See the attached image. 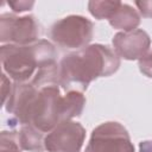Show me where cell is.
Segmentation results:
<instances>
[{"mask_svg": "<svg viewBox=\"0 0 152 152\" xmlns=\"http://www.w3.org/2000/svg\"><path fill=\"white\" fill-rule=\"evenodd\" d=\"M120 57L106 45L91 44L65 55L59 63V86L83 91L99 77L118 71Z\"/></svg>", "mask_w": 152, "mask_h": 152, "instance_id": "obj_1", "label": "cell"}, {"mask_svg": "<svg viewBox=\"0 0 152 152\" xmlns=\"http://www.w3.org/2000/svg\"><path fill=\"white\" fill-rule=\"evenodd\" d=\"M4 72L14 82H31L44 66L56 63L55 46L46 39L27 45L6 44L0 48Z\"/></svg>", "mask_w": 152, "mask_h": 152, "instance_id": "obj_2", "label": "cell"}, {"mask_svg": "<svg viewBox=\"0 0 152 152\" xmlns=\"http://www.w3.org/2000/svg\"><path fill=\"white\" fill-rule=\"evenodd\" d=\"M63 121V95L59 84L39 88L30 113V125L42 133H49Z\"/></svg>", "mask_w": 152, "mask_h": 152, "instance_id": "obj_3", "label": "cell"}, {"mask_svg": "<svg viewBox=\"0 0 152 152\" xmlns=\"http://www.w3.org/2000/svg\"><path fill=\"white\" fill-rule=\"evenodd\" d=\"M94 25L83 15H68L57 20L50 28L51 40L61 48L80 50L93 39Z\"/></svg>", "mask_w": 152, "mask_h": 152, "instance_id": "obj_4", "label": "cell"}, {"mask_svg": "<svg viewBox=\"0 0 152 152\" xmlns=\"http://www.w3.org/2000/svg\"><path fill=\"white\" fill-rule=\"evenodd\" d=\"M84 152H134V146L121 124L107 121L93 129Z\"/></svg>", "mask_w": 152, "mask_h": 152, "instance_id": "obj_5", "label": "cell"}, {"mask_svg": "<svg viewBox=\"0 0 152 152\" xmlns=\"http://www.w3.org/2000/svg\"><path fill=\"white\" fill-rule=\"evenodd\" d=\"M40 27L33 15L18 17L12 13L0 15V42L2 45H27L38 39Z\"/></svg>", "mask_w": 152, "mask_h": 152, "instance_id": "obj_6", "label": "cell"}, {"mask_svg": "<svg viewBox=\"0 0 152 152\" xmlns=\"http://www.w3.org/2000/svg\"><path fill=\"white\" fill-rule=\"evenodd\" d=\"M86 139L84 127L74 120L59 122L44 139L48 152H81Z\"/></svg>", "mask_w": 152, "mask_h": 152, "instance_id": "obj_7", "label": "cell"}, {"mask_svg": "<svg viewBox=\"0 0 152 152\" xmlns=\"http://www.w3.org/2000/svg\"><path fill=\"white\" fill-rule=\"evenodd\" d=\"M39 88L34 87L30 82H14L13 90L5 103V109L7 113L12 114V116L21 125H30V113L33 101L38 94Z\"/></svg>", "mask_w": 152, "mask_h": 152, "instance_id": "obj_8", "label": "cell"}, {"mask_svg": "<svg viewBox=\"0 0 152 152\" xmlns=\"http://www.w3.org/2000/svg\"><path fill=\"white\" fill-rule=\"evenodd\" d=\"M112 44L115 53L127 61H135L142 58L150 49V36L140 28L131 32H119L113 37Z\"/></svg>", "mask_w": 152, "mask_h": 152, "instance_id": "obj_9", "label": "cell"}, {"mask_svg": "<svg viewBox=\"0 0 152 152\" xmlns=\"http://www.w3.org/2000/svg\"><path fill=\"white\" fill-rule=\"evenodd\" d=\"M108 21L110 26L116 30H121L122 32H131L137 30L139 26L140 14L131 5L121 2Z\"/></svg>", "mask_w": 152, "mask_h": 152, "instance_id": "obj_10", "label": "cell"}, {"mask_svg": "<svg viewBox=\"0 0 152 152\" xmlns=\"http://www.w3.org/2000/svg\"><path fill=\"white\" fill-rule=\"evenodd\" d=\"M44 139H45L44 133L38 131L32 125H24L18 132V144L23 151L44 152L45 151Z\"/></svg>", "mask_w": 152, "mask_h": 152, "instance_id": "obj_11", "label": "cell"}, {"mask_svg": "<svg viewBox=\"0 0 152 152\" xmlns=\"http://www.w3.org/2000/svg\"><path fill=\"white\" fill-rule=\"evenodd\" d=\"M86 97L80 90H68L63 95V121L80 116L84 109Z\"/></svg>", "mask_w": 152, "mask_h": 152, "instance_id": "obj_12", "label": "cell"}, {"mask_svg": "<svg viewBox=\"0 0 152 152\" xmlns=\"http://www.w3.org/2000/svg\"><path fill=\"white\" fill-rule=\"evenodd\" d=\"M121 1H109V0H102V1H97V0H91L88 2V10L90 12V14L99 19H110V17L114 14V12L118 10V7L120 6Z\"/></svg>", "mask_w": 152, "mask_h": 152, "instance_id": "obj_13", "label": "cell"}, {"mask_svg": "<svg viewBox=\"0 0 152 152\" xmlns=\"http://www.w3.org/2000/svg\"><path fill=\"white\" fill-rule=\"evenodd\" d=\"M20 146L18 144V133L17 132H1L0 138V152H20Z\"/></svg>", "mask_w": 152, "mask_h": 152, "instance_id": "obj_14", "label": "cell"}, {"mask_svg": "<svg viewBox=\"0 0 152 152\" xmlns=\"http://www.w3.org/2000/svg\"><path fill=\"white\" fill-rule=\"evenodd\" d=\"M139 70L147 77L152 78V51L147 52L139 59Z\"/></svg>", "mask_w": 152, "mask_h": 152, "instance_id": "obj_15", "label": "cell"}, {"mask_svg": "<svg viewBox=\"0 0 152 152\" xmlns=\"http://www.w3.org/2000/svg\"><path fill=\"white\" fill-rule=\"evenodd\" d=\"M12 90H13V84L11 83L10 77H7V75L4 72L1 75V95H2V104L4 106L7 102V100L10 99Z\"/></svg>", "mask_w": 152, "mask_h": 152, "instance_id": "obj_16", "label": "cell"}, {"mask_svg": "<svg viewBox=\"0 0 152 152\" xmlns=\"http://www.w3.org/2000/svg\"><path fill=\"white\" fill-rule=\"evenodd\" d=\"M34 2L33 1H25V0H20V1H8V6L13 10V12L15 13H23L26 11H30L33 7Z\"/></svg>", "mask_w": 152, "mask_h": 152, "instance_id": "obj_17", "label": "cell"}, {"mask_svg": "<svg viewBox=\"0 0 152 152\" xmlns=\"http://www.w3.org/2000/svg\"><path fill=\"white\" fill-rule=\"evenodd\" d=\"M135 6L138 7L140 14L145 18H152V1H135Z\"/></svg>", "mask_w": 152, "mask_h": 152, "instance_id": "obj_18", "label": "cell"}, {"mask_svg": "<svg viewBox=\"0 0 152 152\" xmlns=\"http://www.w3.org/2000/svg\"><path fill=\"white\" fill-rule=\"evenodd\" d=\"M139 152H152V140H144L139 144Z\"/></svg>", "mask_w": 152, "mask_h": 152, "instance_id": "obj_19", "label": "cell"}]
</instances>
